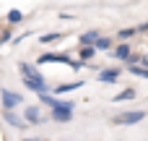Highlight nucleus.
I'll list each match as a JSON object with an SVG mask.
<instances>
[{"instance_id": "f3484780", "label": "nucleus", "mask_w": 148, "mask_h": 141, "mask_svg": "<svg viewBox=\"0 0 148 141\" xmlns=\"http://www.w3.org/2000/svg\"><path fill=\"white\" fill-rule=\"evenodd\" d=\"M135 34H140V31H138V26H125V29H120V31L114 34V39H117V42H130Z\"/></svg>"}, {"instance_id": "423d86ee", "label": "nucleus", "mask_w": 148, "mask_h": 141, "mask_svg": "<svg viewBox=\"0 0 148 141\" xmlns=\"http://www.w3.org/2000/svg\"><path fill=\"white\" fill-rule=\"evenodd\" d=\"M0 118H3L10 128H16V131H26V128H29L23 113H16V110H0Z\"/></svg>"}, {"instance_id": "f8f14e48", "label": "nucleus", "mask_w": 148, "mask_h": 141, "mask_svg": "<svg viewBox=\"0 0 148 141\" xmlns=\"http://www.w3.org/2000/svg\"><path fill=\"white\" fill-rule=\"evenodd\" d=\"M26 21V13L21 10V8H10L8 13H5V24H10V26H21Z\"/></svg>"}, {"instance_id": "a878e982", "label": "nucleus", "mask_w": 148, "mask_h": 141, "mask_svg": "<svg viewBox=\"0 0 148 141\" xmlns=\"http://www.w3.org/2000/svg\"><path fill=\"white\" fill-rule=\"evenodd\" d=\"M140 63H143V65H148V52H143V58H140Z\"/></svg>"}, {"instance_id": "a211bd4d", "label": "nucleus", "mask_w": 148, "mask_h": 141, "mask_svg": "<svg viewBox=\"0 0 148 141\" xmlns=\"http://www.w3.org/2000/svg\"><path fill=\"white\" fill-rule=\"evenodd\" d=\"M99 29H88V31H83L81 37H78V44H96V39H99Z\"/></svg>"}, {"instance_id": "5701e85b", "label": "nucleus", "mask_w": 148, "mask_h": 141, "mask_svg": "<svg viewBox=\"0 0 148 141\" xmlns=\"http://www.w3.org/2000/svg\"><path fill=\"white\" fill-rule=\"evenodd\" d=\"M140 58H143V55H138V52H133V55H130V58L125 60V65H135V63H140Z\"/></svg>"}, {"instance_id": "dca6fc26", "label": "nucleus", "mask_w": 148, "mask_h": 141, "mask_svg": "<svg viewBox=\"0 0 148 141\" xmlns=\"http://www.w3.org/2000/svg\"><path fill=\"white\" fill-rule=\"evenodd\" d=\"M36 99H39V105H42V107H47V110H49V107H55V105L60 102L55 92H42V94H36Z\"/></svg>"}, {"instance_id": "9b49d317", "label": "nucleus", "mask_w": 148, "mask_h": 141, "mask_svg": "<svg viewBox=\"0 0 148 141\" xmlns=\"http://www.w3.org/2000/svg\"><path fill=\"white\" fill-rule=\"evenodd\" d=\"M96 55H99L96 44H78V60H83V63H91Z\"/></svg>"}, {"instance_id": "39448f33", "label": "nucleus", "mask_w": 148, "mask_h": 141, "mask_svg": "<svg viewBox=\"0 0 148 141\" xmlns=\"http://www.w3.org/2000/svg\"><path fill=\"white\" fill-rule=\"evenodd\" d=\"M23 118H26L29 126H42V123L49 120V115L42 113V105H26L23 107Z\"/></svg>"}, {"instance_id": "6e6552de", "label": "nucleus", "mask_w": 148, "mask_h": 141, "mask_svg": "<svg viewBox=\"0 0 148 141\" xmlns=\"http://www.w3.org/2000/svg\"><path fill=\"white\" fill-rule=\"evenodd\" d=\"M18 73L26 76V78H34V81H47L44 73L39 71V65L36 63H29V60H18Z\"/></svg>"}, {"instance_id": "b1692460", "label": "nucleus", "mask_w": 148, "mask_h": 141, "mask_svg": "<svg viewBox=\"0 0 148 141\" xmlns=\"http://www.w3.org/2000/svg\"><path fill=\"white\" fill-rule=\"evenodd\" d=\"M57 18H60V21H73L75 16H73V13H62V10H60V13H57Z\"/></svg>"}, {"instance_id": "1a4fd4ad", "label": "nucleus", "mask_w": 148, "mask_h": 141, "mask_svg": "<svg viewBox=\"0 0 148 141\" xmlns=\"http://www.w3.org/2000/svg\"><path fill=\"white\" fill-rule=\"evenodd\" d=\"M21 84H23V89H29V92H34V94L52 92V86H49L47 81H34V78H26V76H21Z\"/></svg>"}, {"instance_id": "aec40b11", "label": "nucleus", "mask_w": 148, "mask_h": 141, "mask_svg": "<svg viewBox=\"0 0 148 141\" xmlns=\"http://www.w3.org/2000/svg\"><path fill=\"white\" fill-rule=\"evenodd\" d=\"M13 37H16V34H13V26H10V24H5V26L0 29V47L10 44V42H13Z\"/></svg>"}, {"instance_id": "2eb2a0df", "label": "nucleus", "mask_w": 148, "mask_h": 141, "mask_svg": "<svg viewBox=\"0 0 148 141\" xmlns=\"http://www.w3.org/2000/svg\"><path fill=\"white\" fill-rule=\"evenodd\" d=\"M135 97H138V92H135L133 86H125L122 92H117V94H114V99H112V102H117V105H122V102H133Z\"/></svg>"}, {"instance_id": "412c9836", "label": "nucleus", "mask_w": 148, "mask_h": 141, "mask_svg": "<svg viewBox=\"0 0 148 141\" xmlns=\"http://www.w3.org/2000/svg\"><path fill=\"white\" fill-rule=\"evenodd\" d=\"M133 76H138V78H146L148 81V65H143V63H135V65H125Z\"/></svg>"}, {"instance_id": "cd10ccee", "label": "nucleus", "mask_w": 148, "mask_h": 141, "mask_svg": "<svg viewBox=\"0 0 148 141\" xmlns=\"http://www.w3.org/2000/svg\"><path fill=\"white\" fill-rule=\"evenodd\" d=\"M0 141H5V139H3V133H0Z\"/></svg>"}, {"instance_id": "f257e3e1", "label": "nucleus", "mask_w": 148, "mask_h": 141, "mask_svg": "<svg viewBox=\"0 0 148 141\" xmlns=\"http://www.w3.org/2000/svg\"><path fill=\"white\" fill-rule=\"evenodd\" d=\"M49 63H62V65H70L73 71H81V68H86L88 63H83V60H73L68 52H42L39 58H36V65L42 68V65H49Z\"/></svg>"}, {"instance_id": "393cba45", "label": "nucleus", "mask_w": 148, "mask_h": 141, "mask_svg": "<svg viewBox=\"0 0 148 141\" xmlns=\"http://www.w3.org/2000/svg\"><path fill=\"white\" fill-rule=\"evenodd\" d=\"M138 31H140V34H148V21L146 24H138Z\"/></svg>"}, {"instance_id": "0eeeda50", "label": "nucleus", "mask_w": 148, "mask_h": 141, "mask_svg": "<svg viewBox=\"0 0 148 141\" xmlns=\"http://www.w3.org/2000/svg\"><path fill=\"white\" fill-rule=\"evenodd\" d=\"M122 76V68L120 65H109V68H99L96 71V81L99 84H117Z\"/></svg>"}, {"instance_id": "6ab92c4d", "label": "nucleus", "mask_w": 148, "mask_h": 141, "mask_svg": "<svg viewBox=\"0 0 148 141\" xmlns=\"http://www.w3.org/2000/svg\"><path fill=\"white\" fill-rule=\"evenodd\" d=\"M96 50H99V52H112V50H114V39L99 34V39H96Z\"/></svg>"}, {"instance_id": "4be33fe9", "label": "nucleus", "mask_w": 148, "mask_h": 141, "mask_svg": "<svg viewBox=\"0 0 148 141\" xmlns=\"http://www.w3.org/2000/svg\"><path fill=\"white\" fill-rule=\"evenodd\" d=\"M26 37H31V31H21L18 37H13V42H10V44H13V47H18V44H21V42H23Z\"/></svg>"}, {"instance_id": "4468645a", "label": "nucleus", "mask_w": 148, "mask_h": 141, "mask_svg": "<svg viewBox=\"0 0 148 141\" xmlns=\"http://www.w3.org/2000/svg\"><path fill=\"white\" fill-rule=\"evenodd\" d=\"M83 84H86V81H83V78H78V81H70V84H57L52 92L60 97V94H68V92H75V89H81Z\"/></svg>"}, {"instance_id": "f03ea898", "label": "nucleus", "mask_w": 148, "mask_h": 141, "mask_svg": "<svg viewBox=\"0 0 148 141\" xmlns=\"http://www.w3.org/2000/svg\"><path fill=\"white\" fill-rule=\"evenodd\" d=\"M73 110H75V102H73V99H60L55 107H49V120L65 126V123L73 120Z\"/></svg>"}, {"instance_id": "ddd939ff", "label": "nucleus", "mask_w": 148, "mask_h": 141, "mask_svg": "<svg viewBox=\"0 0 148 141\" xmlns=\"http://www.w3.org/2000/svg\"><path fill=\"white\" fill-rule=\"evenodd\" d=\"M65 39V34L62 31H47V34H42L39 37V44L42 47H47V44H57V42H62Z\"/></svg>"}, {"instance_id": "9d476101", "label": "nucleus", "mask_w": 148, "mask_h": 141, "mask_svg": "<svg viewBox=\"0 0 148 141\" xmlns=\"http://www.w3.org/2000/svg\"><path fill=\"white\" fill-rule=\"evenodd\" d=\"M109 55H112L114 60L125 63V60H127V58L133 55V44H130V42H120V44H114V50H112Z\"/></svg>"}, {"instance_id": "20e7f679", "label": "nucleus", "mask_w": 148, "mask_h": 141, "mask_svg": "<svg viewBox=\"0 0 148 141\" xmlns=\"http://www.w3.org/2000/svg\"><path fill=\"white\" fill-rule=\"evenodd\" d=\"M23 102V94L16 89H0V107L3 110H18Z\"/></svg>"}, {"instance_id": "bb28decb", "label": "nucleus", "mask_w": 148, "mask_h": 141, "mask_svg": "<svg viewBox=\"0 0 148 141\" xmlns=\"http://www.w3.org/2000/svg\"><path fill=\"white\" fill-rule=\"evenodd\" d=\"M21 141H47V139H36V136H31V139H21Z\"/></svg>"}, {"instance_id": "7ed1b4c3", "label": "nucleus", "mask_w": 148, "mask_h": 141, "mask_svg": "<svg viewBox=\"0 0 148 141\" xmlns=\"http://www.w3.org/2000/svg\"><path fill=\"white\" fill-rule=\"evenodd\" d=\"M146 110H125V113H117L112 118L114 126H138L140 120H146Z\"/></svg>"}]
</instances>
